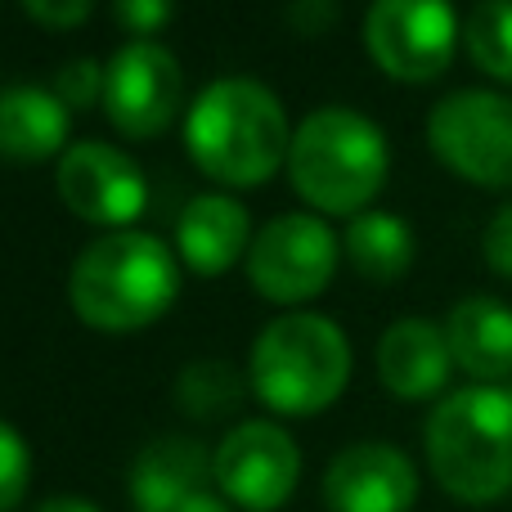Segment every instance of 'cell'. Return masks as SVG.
I'll return each mask as SVG.
<instances>
[{
    "mask_svg": "<svg viewBox=\"0 0 512 512\" xmlns=\"http://www.w3.org/2000/svg\"><path fill=\"white\" fill-rule=\"evenodd\" d=\"M185 149L216 185L256 189L288 167V108L256 77H216L185 113Z\"/></svg>",
    "mask_w": 512,
    "mask_h": 512,
    "instance_id": "obj_1",
    "label": "cell"
},
{
    "mask_svg": "<svg viewBox=\"0 0 512 512\" xmlns=\"http://www.w3.org/2000/svg\"><path fill=\"white\" fill-rule=\"evenodd\" d=\"M180 297V256L149 230H113L77 252L68 270L72 315L99 333L149 328Z\"/></svg>",
    "mask_w": 512,
    "mask_h": 512,
    "instance_id": "obj_2",
    "label": "cell"
},
{
    "mask_svg": "<svg viewBox=\"0 0 512 512\" xmlns=\"http://www.w3.org/2000/svg\"><path fill=\"white\" fill-rule=\"evenodd\" d=\"M391 144L360 108L328 104L292 126L288 180L306 207L324 216H360L387 189Z\"/></svg>",
    "mask_w": 512,
    "mask_h": 512,
    "instance_id": "obj_3",
    "label": "cell"
},
{
    "mask_svg": "<svg viewBox=\"0 0 512 512\" xmlns=\"http://www.w3.org/2000/svg\"><path fill=\"white\" fill-rule=\"evenodd\" d=\"M436 486L472 508L512 495V391L459 387L436 400L423 427Z\"/></svg>",
    "mask_w": 512,
    "mask_h": 512,
    "instance_id": "obj_4",
    "label": "cell"
},
{
    "mask_svg": "<svg viewBox=\"0 0 512 512\" xmlns=\"http://www.w3.org/2000/svg\"><path fill=\"white\" fill-rule=\"evenodd\" d=\"M351 369L355 355L342 328L315 310H292V315H274L256 333L248 387L270 414L306 418L342 396Z\"/></svg>",
    "mask_w": 512,
    "mask_h": 512,
    "instance_id": "obj_5",
    "label": "cell"
},
{
    "mask_svg": "<svg viewBox=\"0 0 512 512\" xmlns=\"http://www.w3.org/2000/svg\"><path fill=\"white\" fill-rule=\"evenodd\" d=\"M427 149L477 189H512V95L454 90L427 113Z\"/></svg>",
    "mask_w": 512,
    "mask_h": 512,
    "instance_id": "obj_6",
    "label": "cell"
},
{
    "mask_svg": "<svg viewBox=\"0 0 512 512\" xmlns=\"http://www.w3.org/2000/svg\"><path fill=\"white\" fill-rule=\"evenodd\" d=\"M463 23L450 0H373L364 14V50L387 77L423 86L450 72Z\"/></svg>",
    "mask_w": 512,
    "mask_h": 512,
    "instance_id": "obj_7",
    "label": "cell"
},
{
    "mask_svg": "<svg viewBox=\"0 0 512 512\" xmlns=\"http://www.w3.org/2000/svg\"><path fill=\"white\" fill-rule=\"evenodd\" d=\"M342 239L315 212H283L256 230L248 248V279L274 306L315 301L333 283Z\"/></svg>",
    "mask_w": 512,
    "mask_h": 512,
    "instance_id": "obj_8",
    "label": "cell"
},
{
    "mask_svg": "<svg viewBox=\"0 0 512 512\" xmlns=\"http://www.w3.org/2000/svg\"><path fill=\"white\" fill-rule=\"evenodd\" d=\"M212 481L234 508L279 512L301 481V450L270 418H243L212 450Z\"/></svg>",
    "mask_w": 512,
    "mask_h": 512,
    "instance_id": "obj_9",
    "label": "cell"
},
{
    "mask_svg": "<svg viewBox=\"0 0 512 512\" xmlns=\"http://www.w3.org/2000/svg\"><path fill=\"white\" fill-rule=\"evenodd\" d=\"M54 189L77 221L99 230H135L149 207V180L140 162L104 140H77L54 167Z\"/></svg>",
    "mask_w": 512,
    "mask_h": 512,
    "instance_id": "obj_10",
    "label": "cell"
},
{
    "mask_svg": "<svg viewBox=\"0 0 512 512\" xmlns=\"http://www.w3.org/2000/svg\"><path fill=\"white\" fill-rule=\"evenodd\" d=\"M185 104V72L162 41H126L104 63V113L131 140H158Z\"/></svg>",
    "mask_w": 512,
    "mask_h": 512,
    "instance_id": "obj_11",
    "label": "cell"
},
{
    "mask_svg": "<svg viewBox=\"0 0 512 512\" xmlns=\"http://www.w3.org/2000/svg\"><path fill=\"white\" fill-rule=\"evenodd\" d=\"M328 512H409L418 504V468L387 441L346 445L324 472Z\"/></svg>",
    "mask_w": 512,
    "mask_h": 512,
    "instance_id": "obj_12",
    "label": "cell"
},
{
    "mask_svg": "<svg viewBox=\"0 0 512 512\" xmlns=\"http://www.w3.org/2000/svg\"><path fill=\"white\" fill-rule=\"evenodd\" d=\"M454 355L445 328L423 315H405L378 337V382L396 400H432L450 387Z\"/></svg>",
    "mask_w": 512,
    "mask_h": 512,
    "instance_id": "obj_13",
    "label": "cell"
},
{
    "mask_svg": "<svg viewBox=\"0 0 512 512\" xmlns=\"http://www.w3.org/2000/svg\"><path fill=\"white\" fill-rule=\"evenodd\" d=\"M212 454L194 436H158L131 463L126 495L135 512H180L194 495L207 490Z\"/></svg>",
    "mask_w": 512,
    "mask_h": 512,
    "instance_id": "obj_14",
    "label": "cell"
},
{
    "mask_svg": "<svg viewBox=\"0 0 512 512\" xmlns=\"http://www.w3.org/2000/svg\"><path fill=\"white\" fill-rule=\"evenodd\" d=\"M252 216L230 194H198L176 216V256L194 274H225L252 248Z\"/></svg>",
    "mask_w": 512,
    "mask_h": 512,
    "instance_id": "obj_15",
    "label": "cell"
},
{
    "mask_svg": "<svg viewBox=\"0 0 512 512\" xmlns=\"http://www.w3.org/2000/svg\"><path fill=\"white\" fill-rule=\"evenodd\" d=\"M450 355L472 382L499 387L512 378V306L499 297H463L445 315Z\"/></svg>",
    "mask_w": 512,
    "mask_h": 512,
    "instance_id": "obj_16",
    "label": "cell"
},
{
    "mask_svg": "<svg viewBox=\"0 0 512 512\" xmlns=\"http://www.w3.org/2000/svg\"><path fill=\"white\" fill-rule=\"evenodd\" d=\"M72 108L50 86L14 81L0 86V158L9 162H45L54 153H68Z\"/></svg>",
    "mask_w": 512,
    "mask_h": 512,
    "instance_id": "obj_17",
    "label": "cell"
},
{
    "mask_svg": "<svg viewBox=\"0 0 512 512\" xmlns=\"http://www.w3.org/2000/svg\"><path fill=\"white\" fill-rule=\"evenodd\" d=\"M342 252H346V261L355 265L360 279L396 283V279H405L409 265H414V230H409V221H400L396 212L369 207V212L351 216V225H346V234H342Z\"/></svg>",
    "mask_w": 512,
    "mask_h": 512,
    "instance_id": "obj_18",
    "label": "cell"
},
{
    "mask_svg": "<svg viewBox=\"0 0 512 512\" xmlns=\"http://www.w3.org/2000/svg\"><path fill=\"white\" fill-rule=\"evenodd\" d=\"M463 50L490 81L512 86V0H477L463 18Z\"/></svg>",
    "mask_w": 512,
    "mask_h": 512,
    "instance_id": "obj_19",
    "label": "cell"
},
{
    "mask_svg": "<svg viewBox=\"0 0 512 512\" xmlns=\"http://www.w3.org/2000/svg\"><path fill=\"white\" fill-rule=\"evenodd\" d=\"M176 400L189 418H225L243 400V378L225 360H194L176 378Z\"/></svg>",
    "mask_w": 512,
    "mask_h": 512,
    "instance_id": "obj_20",
    "label": "cell"
},
{
    "mask_svg": "<svg viewBox=\"0 0 512 512\" xmlns=\"http://www.w3.org/2000/svg\"><path fill=\"white\" fill-rule=\"evenodd\" d=\"M32 486V450L14 427L0 418V512H14Z\"/></svg>",
    "mask_w": 512,
    "mask_h": 512,
    "instance_id": "obj_21",
    "label": "cell"
},
{
    "mask_svg": "<svg viewBox=\"0 0 512 512\" xmlns=\"http://www.w3.org/2000/svg\"><path fill=\"white\" fill-rule=\"evenodd\" d=\"M54 95L63 99V104L77 113V108H95V104H104V63H95V59H68L59 72H54Z\"/></svg>",
    "mask_w": 512,
    "mask_h": 512,
    "instance_id": "obj_22",
    "label": "cell"
},
{
    "mask_svg": "<svg viewBox=\"0 0 512 512\" xmlns=\"http://www.w3.org/2000/svg\"><path fill=\"white\" fill-rule=\"evenodd\" d=\"M117 23L131 32V41H153L176 14V0H113Z\"/></svg>",
    "mask_w": 512,
    "mask_h": 512,
    "instance_id": "obj_23",
    "label": "cell"
},
{
    "mask_svg": "<svg viewBox=\"0 0 512 512\" xmlns=\"http://www.w3.org/2000/svg\"><path fill=\"white\" fill-rule=\"evenodd\" d=\"M18 5H23V14L32 18V23H41L45 32H72V27H81L90 18L95 0H18Z\"/></svg>",
    "mask_w": 512,
    "mask_h": 512,
    "instance_id": "obj_24",
    "label": "cell"
},
{
    "mask_svg": "<svg viewBox=\"0 0 512 512\" xmlns=\"http://www.w3.org/2000/svg\"><path fill=\"white\" fill-rule=\"evenodd\" d=\"M481 256H486V265L499 274V279L512 283V198L486 221V234H481Z\"/></svg>",
    "mask_w": 512,
    "mask_h": 512,
    "instance_id": "obj_25",
    "label": "cell"
},
{
    "mask_svg": "<svg viewBox=\"0 0 512 512\" xmlns=\"http://www.w3.org/2000/svg\"><path fill=\"white\" fill-rule=\"evenodd\" d=\"M288 18H292V27L297 32H328V27L337 23V0H292V9H288Z\"/></svg>",
    "mask_w": 512,
    "mask_h": 512,
    "instance_id": "obj_26",
    "label": "cell"
},
{
    "mask_svg": "<svg viewBox=\"0 0 512 512\" xmlns=\"http://www.w3.org/2000/svg\"><path fill=\"white\" fill-rule=\"evenodd\" d=\"M32 512H99V508L77 495H54V499H45V504H36Z\"/></svg>",
    "mask_w": 512,
    "mask_h": 512,
    "instance_id": "obj_27",
    "label": "cell"
},
{
    "mask_svg": "<svg viewBox=\"0 0 512 512\" xmlns=\"http://www.w3.org/2000/svg\"><path fill=\"white\" fill-rule=\"evenodd\" d=\"M180 512H234V504L225 495H212V490H203V495H194Z\"/></svg>",
    "mask_w": 512,
    "mask_h": 512,
    "instance_id": "obj_28",
    "label": "cell"
},
{
    "mask_svg": "<svg viewBox=\"0 0 512 512\" xmlns=\"http://www.w3.org/2000/svg\"><path fill=\"white\" fill-rule=\"evenodd\" d=\"M508 391H512V387H508Z\"/></svg>",
    "mask_w": 512,
    "mask_h": 512,
    "instance_id": "obj_29",
    "label": "cell"
}]
</instances>
